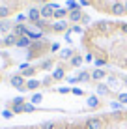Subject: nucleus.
Returning <instances> with one entry per match:
<instances>
[{"label": "nucleus", "mask_w": 127, "mask_h": 129, "mask_svg": "<svg viewBox=\"0 0 127 129\" xmlns=\"http://www.w3.org/2000/svg\"><path fill=\"white\" fill-rule=\"evenodd\" d=\"M105 77H107V71L105 69H95L94 73H92V79H95V81H101Z\"/></svg>", "instance_id": "16"}, {"label": "nucleus", "mask_w": 127, "mask_h": 129, "mask_svg": "<svg viewBox=\"0 0 127 129\" xmlns=\"http://www.w3.org/2000/svg\"><path fill=\"white\" fill-rule=\"evenodd\" d=\"M118 99H120V103H127V94H120Z\"/></svg>", "instance_id": "27"}, {"label": "nucleus", "mask_w": 127, "mask_h": 129, "mask_svg": "<svg viewBox=\"0 0 127 129\" xmlns=\"http://www.w3.org/2000/svg\"><path fill=\"white\" fill-rule=\"evenodd\" d=\"M52 81L54 82H58V81H62V79H65V69L64 68H56L54 71H52Z\"/></svg>", "instance_id": "8"}, {"label": "nucleus", "mask_w": 127, "mask_h": 129, "mask_svg": "<svg viewBox=\"0 0 127 129\" xmlns=\"http://www.w3.org/2000/svg\"><path fill=\"white\" fill-rule=\"evenodd\" d=\"M82 62H84V58H82L80 54H75L71 60H69V64H71L73 68H80V64H82Z\"/></svg>", "instance_id": "15"}, {"label": "nucleus", "mask_w": 127, "mask_h": 129, "mask_svg": "<svg viewBox=\"0 0 127 129\" xmlns=\"http://www.w3.org/2000/svg\"><path fill=\"white\" fill-rule=\"evenodd\" d=\"M118 30H120L121 34L127 36V23H120V24H118Z\"/></svg>", "instance_id": "23"}, {"label": "nucleus", "mask_w": 127, "mask_h": 129, "mask_svg": "<svg viewBox=\"0 0 127 129\" xmlns=\"http://www.w3.org/2000/svg\"><path fill=\"white\" fill-rule=\"evenodd\" d=\"M97 94L99 95H107L108 94V88L105 86V84H99V86H97Z\"/></svg>", "instance_id": "22"}, {"label": "nucleus", "mask_w": 127, "mask_h": 129, "mask_svg": "<svg viewBox=\"0 0 127 129\" xmlns=\"http://www.w3.org/2000/svg\"><path fill=\"white\" fill-rule=\"evenodd\" d=\"M110 13L112 15H125V4H121V2H114L110 6Z\"/></svg>", "instance_id": "4"}, {"label": "nucleus", "mask_w": 127, "mask_h": 129, "mask_svg": "<svg viewBox=\"0 0 127 129\" xmlns=\"http://www.w3.org/2000/svg\"><path fill=\"white\" fill-rule=\"evenodd\" d=\"M52 43H47L45 39H39V41H34L32 45L28 47V51H26V58L28 60H34V58H39L41 54H45L47 51H51Z\"/></svg>", "instance_id": "1"}, {"label": "nucleus", "mask_w": 127, "mask_h": 129, "mask_svg": "<svg viewBox=\"0 0 127 129\" xmlns=\"http://www.w3.org/2000/svg\"><path fill=\"white\" fill-rule=\"evenodd\" d=\"M125 13H127V2H125Z\"/></svg>", "instance_id": "37"}, {"label": "nucleus", "mask_w": 127, "mask_h": 129, "mask_svg": "<svg viewBox=\"0 0 127 129\" xmlns=\"http://www.w3.org/2000/svg\"><path fill=\"white\" fill-rule=\"evenodd\" d=\"M58 49H60V45H58V43H52V47H51V52H54V51H58Z\"/></svg>", "instance_id": "31"}, {"label": "nucleus", "mask_w": 127, "mask_h": 129, "mask_svg": "<svg viewBox=\"0 0 127 129\" xmlns=\"http://www.w3.org/2000/svg\"><path fill=\"white\" fill-rule=\"evenodd\" d=\"M0 47H4V38H0Z\"/></svg>", "instance_id": "36"}, {"label": "nucleus", "mask_w": 127, "mask_h": 129, "mask_svg": "<svg viewBox=\"0 0 127 129\" xmlns=\"http://www.w3.org/2000/svg\"><path fill=\"white\" fill-rule=\"evenodd\" d=\"M41 99H43V97H41V94H36V95L32 97V105H37V103H41Z\"/></svg>", "instance_id": "25"}, {"label": "nucleus", "mask_w": 127, "mask_h": 129, "mask_svg": "<svg viewBox=\"0 0 127 129\" xmlns=\"http://www.w3.org/2000/svg\"><path fill=\"white\" fill-rule=\"evenodd\" d=\"M41 86V82L36 81V79H30L28 82H26V86H24V90H36V88Z\"/></svg>", "instance_id": "14"}, {"label": "nucleus", "mask_w": 127, "mask_h": 129, "mask_svg": "<svg viewBox=\"0 0 127 129\" xmlns=\"http://www.w3.org/2000/svg\"><path fill=\"white\" fill-rule=\"evenodd\" d=\"M36 2H39V4H41V2H43V6H45V4H47V2H49V0H36Z\"/></svg>", "instance_id": "35"}, {"label": "nucleus", "mask_w": 127, "mask_h": 129, "mask_svg": "<svg viewBox=\"0 0 127 129\" xmlns=\"http://www.w3.org/2000/svg\"><path fill=\"white\" fill-rule=\"evenodd\" d=\"M71 30H73V32H77V34H82V32H84V30H82V28H80V26H73V28H71Z\"/></svg>", "instance_id": "30"}, {"label": "nucleus", "mask_w": 127, "mask_h": 129, "mask_svg": "<svg viewBox=\"0 0 127 129\" xmlns=\"http://www.w3.org/2000/svg\"><path fill=\"white\" fill-rule=\"evenodd\" d=\"M17 41H19V38H17L15 34H8L6 38H4V47H11V45H17Z\"/></svg>", "instance_id": "9"}, {"label": "nucleus", "mask_w": 127, "mask_h": 129, "mask_svg": "<svg viewBox=\"0 0 127 129\" xmlns=\"http://www.w3.org/2000/svg\"><path fill=\"white\" fill-rule=\"evenodd\" d=\"M13 26H15V24H11L10 21H6V19H4V21H0V30H2V32L6 34V36L13 32Z\"/></svg>", "instance_id": "10"}, {"label": "nucleus", "mask_w": 127, "mask_h": 129, "mask_svg": "<svg viewBox=\"0 0 127 129\" xmlns=\"http://www.w3.org/2000/svg\"><path fill=\"white\" fill-rule=\"evenodd\" d=\"M52 66H54V60L49 58V60H43V62H41V66H39V68H36V69H37V71H49Z\"/></svg>", "instance_id": "11"}, {"label": "nucleus", "mask_w": 127, "mask_h": 129, "mask_svg": "<svg viewBox=\"0 0 127 129\" xmlns=\"http://www.w3.org/2000/svg\"><path fill=\"white\" fill-rule=\"evenodd\" d=\"M84 60H86V62H92V60H94V54H90V52H88V54L84 56Z\"/></svg>", "instance_id": "32"}, {"label": "nucleus", "mask_w": 127, "mask_h": 129, "mask_svg": "<svg viewBox=\"0 0 127 129\" xmlns=\"http://www.w3.org/2000/svg\"><path fill=\"white\" fill-rule=\"evenodd\" d=\"M92 79V75L88 73V71H80V75H78V82H88Z\"/></svg>", "instance_id": "19"}, {"label": "nucleus", "mask_w": 127, "mask_h": 129, "mask_svg": "<svg viewBox=\"0 0 127 129\" xmlns=\"http://www.w3.org/2000/svg\"><path fill=\"white\" fill-rule=\"evenodd\" d=\"M13 34H15L17 38H23V36L28 34V26L26 24H15L13 26Z\"/></svg>", "instance_id": "5"}, {"label": "nucleus", "mask_w": 127, "mask_h": 129, "mask_svg": "<svg viewBox=\"0 0 127 129\" xmlns=\"http://www.w3.org/2000/svg\"><path fill=\"white\" fill-rule=\"evenodd\" d=\"M71 92H73V94H75V95H82V94H84V92H82L80 88H73Z\"/></svg>", "instance_id": "29"}, {"label": "nucleus", "mask_w": 127, "mask_h": 129, "mask_svg": "<svg viewBox=\"0 0 127 129\" xmlns=\"http://www.w3.org/2000/svg\"><path fill=\"white\" fill-rule=\"evenodd\" d=\"M11 8L10 6H0V19H8V17L11 15Z\"/></svg>", "instance_id": "13"}, {"label": "nucleus", "mask_w": 127, "mask_h": 129, "mask_svg": "<svg viewBox=\"0 0 127 129\" xmlns=\"http://www.w3.org/2000/svg\"><path fill=\"white\" fill-rule=\"evenodd\" d=\"M88 107H90V109H97V107H99V99L95 95H90L88 97Z\"/></svg>", "instance_id": "18"}, {"label": "nucleus", "mask_w": 127, "mask_h": 129, "mask_svg": "<svg viewBox=\"0 0 127 129\" xmlns=\"http://www.w3.org/2000/svg\"><path fill=\"white\" fill-rule=\"evenodd\" d=\"M65 6H67L69 10H80V4H78L77 0H67V2H65Z\"/></svg>", "instance_id": "20"}, {"label": "nucleus", "mask_w": 127, "mask_h": 129, "mask_svg": "<svg viewBox=\"0 0 127 129\" xmlns=\"http://www.w3.org/2000/svg\"><path fill=\"white\" fill-rule=\"evenodd\" d=\"M39 19H41V11H39L37 8H32V10L28 11V21L30 23H37Z\"/></svg>", "instance_id": "7"}, {"label": "nucleus", "mask_w": 127, "mask_h": 129, "mask_svg": "<svg viewBox=\"0 0 127 129\" xmlns=\"http://www.w3.org/2000/svg\"><path fill=\"white\" fill-rule=\"evenodd\" d=\"M32 43H34V41L28 38V36H23V38H19V41H17V47H26V49H28Z\"/></svg>", "instance_id": "12"}, {"label": "nucleus", "mask_w": 127, "mask_h": 129, "mask_svg": "<svg viewBox=\"0 0 127 129\" xmlns=\"http://www.w3.org/2000/svg\"><path fill=\"white\" fill-rule=\"evenodd\" d=\"M80 23H84V24H88V23H90V17H88V15H84V17H82V21H80Z\"/></svg>", "instance_id": "33"}, {"label": "nucleus", "mask_w": 127, "mask_h": 129, "mask_svg": "<svg viewBox=\"0 0 127 129\" xmlns=\"http://www.w3.org/2000/svg\"><path fill=\"white\" fill-rule=\"evenodd\" d=\"M82 17H84V13L80 10H71L69 11V21H71V23H80Z\"/></svg>", "instance_id": "6"}, {"label": "nucleus", "mask_w": 127, "mask_h": 129, "mask_svg": "<svg viewBox=\"0 0 127 129\" xmlns=\"http://www.w3.org/2000/svg\"><path fill=\"white\" fill-rule=\"evenodd\" d=\"M67 30H69V24H67V21H56V23L54 24H51V32H54V34H65V32H67Z\"/></svg>", "instance_id": "2"}, {"label": "nucleus", "mask_w": 127, "mask_h": 129, "mask_svg": "<svg viewBox=\"0 0 127 129\" xmlns=\"http://www.w3.org/2000/svg\"><path fill=\"white\" fill-rule=\"evenodd\" d=\"M2 116H4V118H11V116H13V112H11L10 109H6V110L2 112Z\"/></svg>", "instance_id": "26"}, {"label": "nucleus", "mask_w": 127, "mask_h": 129, "mask_svg": "<svg viewBox=\"0 0 127 129\" xmlns=\"http://www.w3.org/2000/svg\"><path fill=\"white\" fill-rule=\"evenodd\" d=\"M26 19H28V15H23V13L17 15V21H19V23H23V21H26Z\"/></svg>", "instance_id": "28"}, {"label": "nucleus", "mask_w": 127, "mask_h": 129, "mask_svg": "<svg viewBox=\"0 0 127 129\" xmlns=\"http://www.w3.org/2000/svg\"><path fill=\"white\" fill-rule=\"evenodd\" d=\"M36 110V105H32V103H24L23 105V112H34Z\"/></svg>", "instance_id": "21"}, {"label": "nucleus", "mask_w": 127, "mask_h": 129, "mask_svg": "<svg viewBox=\"0 0 127 129\" xmlns=\"http://www.w3.org/2000/svg\"><path fill=\"white\" fill-rule=\"evenodd\" d=\"M73 56H75V54H73V49H64V51L60 52V58H62V60H71Z\"/></svg>", "instance_id": "17"}, {"label": "nucleus", "mask_w": 127, "mask_h": 129, "mask_svg": "<svg viewBox=\"0 0 127 129\" xmlns=\"http://www.w3.org/2000/svg\"><path fill=\"white\" fill-rule=\"evenodd\" d=\"M11 86L13 88H17V90H21V92H26L24 90V86H26V82H24V77H23V75H13V77H11Z\"/></svg>", "instance_id": "3"}, {"label": "nucleus", "mask_w": 127, "mask_h": 129, "mask_svg": "<svg viewBox=\"0 0 127 129\" xmlns=\"http://www.w3.org/2000/svg\"><path fill=\"white\" fill-rule=\"evenodd\" d=\"M78 4H80V6H88V4H90V0H80Z\"/></svg>", "instance_id": "34"}, {"label": "nucleus", "mask_w": 127, "mask_h": 129, "mask_svg": "<svg viewBox=\"0 0 127 129\" xmlns=\"http://www.w3.org/2000/svg\"><path fill=\"white\" fill-rule=\"evenodd\" d=\"M10 105H24V97H15Z\"/></svg>", "instance_id": "24"}]
</instances>
